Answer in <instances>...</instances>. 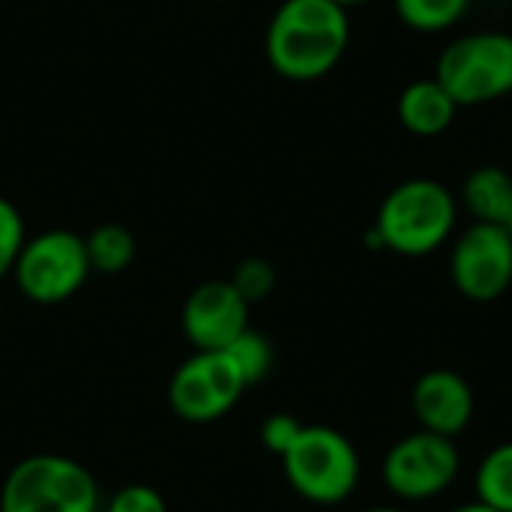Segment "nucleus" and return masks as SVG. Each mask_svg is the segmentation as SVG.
<instances>
[{"label":"nucleus","instance_id":"nucleus-1","mask_svg":"<svg viewBox=\"0 0 512 512\" xmlns=\"http://www.w3.org/2000/svg\"><path fill=\"white\" fill-rule=\"evenodd\" d=\"M351 45V18L333 0H282L264 33L270 69L297 84L327 78Z\"/></svg>","mask_w":512,"mask_h":512},{"label":"nucleus","instance_id":"nucleus-2","mask_svg":"<svg viewBox=\"0 0 512 512\" xmlns=\"http://www.w3.org/2000/svg\"><path fill=\"white\" fill-rule=\"evenodd\" d=\"M456 219L459 198L441 180L411 177L384 195L366 237L375 249L405 258H426L453 237Z\"/></svg>","mask_w":512,"mask_h":512},{"label":"nucleus","instance_id":"nucleus-3","mask_svg":"<svg viewBox=\"0 0 512 512\" xmlns=\"http://www.w3.org/2000/svg\"><path fill=\"white\" fill-rule=\"evenodd\" d=\"M435 78L459 108H480L512 93V33L471 30L444 45Z\"/></svg>","mask_w":512,"mask_h":512},{"label":"nucleus","instance_id":"nucleus-4","mask_svg":"<svg viewBox=\"0 0 512 512\" xmlns=\"http://www.w3.org/2000/svg\"><path fill=\"white\" fill-rule=\"evenodd\" d=\"M0 512H99V483L69 456L36 453L6 474Z\"/></svg>","mask_w":512,"mask_h":512},{"label":"nucleus","instance_id":"nucleus-5","mask_svg":"<svg viewBox=\"0 0 512 512\" xmlns=\"http://www.w3.org/2000/svg\"><path fill=\"white\" fill-rule=\"evenodd\" d=\"M288 486L309 504L333 507L354 495L360 483V456L348 435L330 426H303L282 456Z\"/></svg>","mask_w":512,"mask_h":512},{"label":"nucleus","instance_id":"nucleus-6","mask_svg":"<svg viewBox=\"0 0 512 512\" xmlns=\"http://www.w3.org/2000/svg\"><path fill=\"white\" fill-rule=\"evenodd\" d=\"M90 273L84 237L66 228L27 237L12 267L18 291L36 306H60L72 300Z\"/></svg>","mask_w":512,"mask_h":512},{"label":"nucleus","instance_id":"nucleus-7","mask_svg":"<svg viewBox=\"0 0 512 512\" xmlns=\"http://www.w3.org/2000/svg\"><path fill=\"white\" fill-rule=\"evenodd\" d=\"M246 381L228 351H195L168 381L171 411L192 426L222 420L246 393Z\"/></svg>","mask_w":512,"mask_h":512},{"label":"nucleus","instance_id":"nucleus-8","mask_svg":"<svg viewBox=\"0 0 512 512\" xmlns=\"http://www.w3.org/2000/svg\"><path fill=\"white\" fill-rule=\"evenodd\" d=\"M459 465L456 441L417 429L387 450L381 480L399 501H432L456 483Z\"/></svg>","mask_w":512,"mask_h":512},{"label":"nucleus","instance_id":"nucleus-9","mask_svg":"<svg viewBox=\"0 0 512 512\" xmlns=\"http://www.w3.org/2000/svg\"><path fill=\"white\" fill-rule=\"evenodd\" d=\"M453 288L471 303H495L512 288V240L504 225H468L450 252Z\"/></svg>","mask_w":512,"mask_h":512},{"label":"nucleus","instance_id":"nucleus-10","mask_svg":"<svg viewBox=\"0 0 512 512\" xmlns=\"http://www.w3.org/2000/svg\"><path fill=\"white\" fill-rule=\"evenodd\" d=\"M180 327L195 351H225L249 330V303L231 279L201 282L183 303Z\"/></svg>","mask_w":512,"mask_h":512},{"label":"nucleus","instance_id":"nucleus-11","mask_svg":"<svg viewBox=\"0 0 512 512\" xmlns=\"http://www.w3.org/2000/svg\"><path fill=\"white\" fill-rule=\"evenodd\" d=\"M411 411L423 432L456 441L474 420V390L453 369H429L411 390Z\"/></svg>","mask_w":512,"mask_h":512},{"label":"nucleus","instance_id":"nucleus-12","mask_svg":"<svg viewBox=\"0 0 512 512\" xmlns=\"http://www.w3.org/2000/svg\"><path fill=\"white\" fill-rule=\"evenodd\" d=\"M456 114H459L456 99L444 90V84L435 75L411 81L396 102V117L402 129L417 138H438L450 132Z\"/></svg>","mask_w":512,"mask_h":512},{"label":"nucleus","instance_id":"nucleus-13","mask_svg":"<svg viewBox=\"0 0 512 512\" xmlns=\"http://www.w3.org/2000/svg\"><path fill=\"white\" fill-rule=\"evenodd\" d=\"M459 204L471 213L474 222L504 225L512 210V171L501 165L474 168L462 183Z\"/></svg>","mask_w":512,"mask_h":512},{"label":"nucleus","instance_id":"nucleus-14","mask_svg":"<svg viewBox=\"0 0 512 512\" xmlns=\"http://www.w3.org/2000/svg\"><path fill=\"white\" fill-rule=\"evenodd\" d=\"M84 246H87L90 270L102 273V276H117V273L129 270V264L135 261V252H138L135 234L126 225H117V222L96 225L84 237Z\"/></svg>","mask_w":512,"mask_h":512},{"label":"nucleus","instance_id":"nucleus-15","mask_svg":"<svg viewBox=\"0 0 512 512\" xmlns=\"http://www.w3.org/2000/svg\"><path fill=\"white\" fill-rule=\"evenodd\" d=\"M474 0H393L396 18L414 33H444L453 30L468 12Z\"/></svg>","mask_w":512,"mask_h":512},{"label":"nucleus","instance_id":"nucleus-16","mask_svg":"<svg viewBox=\"0 0 512 512\" xmlns=\"http://www.w3.org/2000/svg\"><path fill=\"white\" fill-rule=\"evenodd\" d=\"M477 501L498 512H512V441L492 447L474 474Z\"/></svg>","mask_w":512,"mask_h":512},{"label":"nucleus","instance_id":"nucleus-17","mask_svg":"<svg viewBox=\"0 0 512 512\" xmlns=\"http://www.w3.org/2000/svg\"><path fill=\"white\" fill-rule=\"evenodd\" d=\"M225 351H228V357L237 363V369H240V375H243L246 387L261 384V381L270 375L273 360H276L270 339H267L264 333L252 330V327H249L246 333H240V336H237Z\"/></svg>","mask_w":512,"mask_h":512},{"label":"nucleus","instance_id":"nucleus-18","mask_svg":"<svg viewBox=\"0 0 512 512\" xmlns=\"http://www.w3.org/2000/svg\"><path fill=\"white\" fill-rule=\"evenodd\" d=\"M231 285L243 294V300L252 306L258 300H267L276 288V270L264 258H246L234 267Z\"/></svg>","mask_w":512,"mask_h":512},{"label":"nucleus","instance_id":"nucleus-19","mask_svg":"<svg viewBox=\"0 0 512 512\" xmlns=\"http://www.w3.org/2000/svg\"><path fill=\"white\" fill-rule=\"evenodd\" d=\"M24 240H27V234H24V219H21L18 207L12 201L0 198V282L6 276H12V267L18 261Z\"/></svg>","mask_w":512,"mask_h":512},{"label":"nucleus","instance_id":"nucleus-20","mask_svg":"<svg viewBox=\"0 0 512 512\" xmlns=\"http://www.w3.org/2000/svg\"><path fill=\"white\" fill-rule=\"evenodd\" d=\"M102 512H168V504L159 489L132 483V486H123Z\"/></svg>","mask_w":512,"mask_h":512},{"label":"nucleus","instance_id":"nucleus-21","mask_svg":"<svg viewBox=\"0 0 512 512\" xmlns=\"http://www.w3.org/2000/svg\"><path fill=\"white\" fill-rule=\"evenodd\" d=\"M303 432V423L294 417V414H270L264 423H261V444L273 453V456H285L291 450V444L297 441V435Z\"/></svg>","mask_w":512,"mask_h":512},{"label":"nucleus","instance_id":"nucleus-22","mask_svg":"<svg viewBox=\"0 0 512 512\" xmlns=\"http://www.w3.org/2000/svg\"><path fill=\"white\" fill-rule=\"evenodd\" d=\"M336 6H342L345 12H351V9H360V6H369V3H375V0H333Z\"/></svg>","mask_w":512,"mask_h":512},{"label":"nucleus","instance_id":"nucleus-23","mask_svg":"<svg viewBox=\"0 0 512 512\" xmlns=\"http://www.w3.org/2000/svg\"><path fill=\"white\" fill-rule=\"evenodd\" d=\"M453 512H498V510H492V507H486V504H480V501H471V504H465V507H456Z\"/></svg>","mask_w":512,"mask_h":512},{"label":"nucleus","instance_id":"nucleus-24","mask_svg":"<svg viewBox=\"0 0 512 512\" xmlns=\"http://www.w3.org/2000/svg\"><path fill=\"white\" fill-rule=\"evenodd\" d=\"M363 512H405V510H396V507H375V510H363Z\"/></svg>","mask_w":512,"mask_h":512},{"label":"nucleus","instance_id":"nucleus-25","mask_svg":"<svg viewBox=\"0 0 512 512\" xmlns=\"http://www.w3.org/2000/svg\"><path fill=\"white\" fill-rule=\"evenodd\" d=\"M504 231L510 234V240H512V210H510V216H507V222H504Z\"/></svg>","mask_w":512,"mask_h":512},{"label":"nucleus","instance_id":"nucleus-26","mask_svg":"<svg viewBox=\"0 0 512 512\" xmlns=\"http://www.w3.org/2000/svg\"><path fill=\"white\" fill-rule=\"evenodd\" d=\"M210 3H231V0H210Z\"/></svg>","mask_w":512,"mask_h":512},{"label":"nucleus","instance_id":"nucleus-27","mask_svg":"<svg viewBox=\"0 0 512 512\" xmlns=\"http://www.w3.org/2000/svg\"><path fill=\"white\" fill-rule=\"evenodd\" d=\"M99 512H102V510H99Z\"/></svg>","mask_w":512,"mask_h":512}]
</instances>
